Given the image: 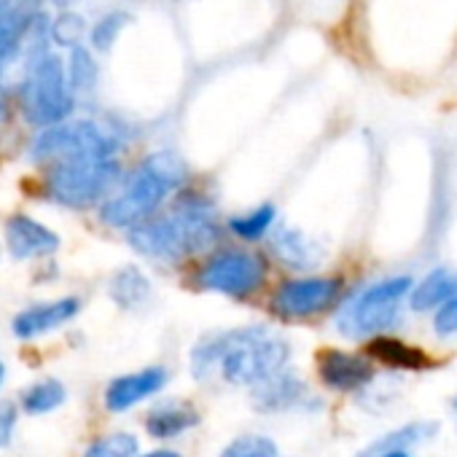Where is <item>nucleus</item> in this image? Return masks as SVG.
Segmentation results:
<instances>
[{
    "instance_id": "obj_1",
    "label": "nucleus",
    "mask_w": 457,
    "mask_h": 457,
    "mask_svg": "<svg viewBox=\"0 0 457 457\" xmlns=\"http://www.w3.org/2000/svg\"><path fill=\"white\" fill-rule=\"evenodd\" d=\"M288 355L291 347L283 337L262 326H248L199 342L191 355V369L199 379L220 371L228 385L256 387L264 379L280 374L288 363Z\"/></svg>"
},
{
    "instance_id": "obj_2",
    "label": "nucleus",
    "mask_w": 457,
    "mask_h": 457,
    "mask_svg": "<svg viewBox=\"0 0 457 457\" xmlns=\"http://www.w3.org/2000/svg\"><path fill=\"white\" fill-rule=\"evenodd\" d=\"M215 240V210L199 194H183L167 215H151L129 226V245L140 256L162 264H178L188 256H199L210 251Z\"/></svg>"
},
{
    "instance_id": "obj_3",
    "label": "nucleus",
    "mask_w": 457,
    "mask_h": 457,
    "mask_svg": "<svg viewBox=\"0 0 457 457\" xmlns=\"http://www.w3.org/2000/svg\"><path fill=\"white\" fill-rule=\"evenodd\" d=\"M186 180V164L170 151H156L145 156L132 175H127L124 188L108 199L100 210L103 220L111 226H135L154 215V210L167 199L170 191H178Z\"/></svg>"
},
{
    "instance_id": "obj_4",
    "label": "nucleus",
    "mask_w": 457,
    "mask_h": 457,
    "mask_svg": "<svg viewBox=\"0 0 457 457\" xmlns=\"http://www.w3.org/2000/svg\"><path fill=\"white\" fill-rule=\"evenodd\" d=\"M20 97L22 113L30 124L46 129L68 121L73 111V92L65 76V62L52 52L30 57Z\"/></svg>"
},
{
    "instance_id": "obj_5",
    "label": "nucleus",
    "mask_w": 457,
    "mask_h": 457,
    "mask_svg": "<svg viewBox=\"0 0 457 457\" xmlns=\"http://www.w3.org/2000/svg\"><path fill=\"white\" fill-rule=\"evenodd\" d=\"M411 291V278H387L366 291H361L355 299H350L339 315H337V328L347 339H374L382 331H387L401 312V302Z\"/></svg>"
},
{
    "instance_id": "obj_6",
    "label": "nucleus",
    "mask_w": 457,
    "mask_h": 457,
    "mask_svg": "<svg viewBox=\"0 0 457 457\" xmlns=\"http://www.w3.org/2000/svg\"><path fill=\"white\" fill-rule=\"evenodd\" d=\"M119 143L113 135H108L95 121H62L54 127H46L36 143H33V159L52 170L71 162H87V159H113Z\"/></svg>"
},
{
    "instance_id": "obj_7",
    "label": "nucleus",
    "mask_w": 457,
    "mask_h": 457,
    "mask_svg": "<svg viewBox=\"0 0 457 457\" xmlns=\"http://www.w3.org/2000/svg\"><path fill=\"white\" fill-rule=\"evenodd\" d=\"M121 167L116 159H87L46 170V191L68 207H87L103 199L119 183Z\"/></svg>"
},
{
    "instance_id": "obj_8",
    "label": "nucleus",
    "mask_w": 457,
    "mask_h": 457,
    "mask_svg": "<svg viewBox=\"0 0 457 457\" xmlns=\"http://www.w3.org/2000/svg\"><path fill=\"white\" fill-rule=\"evenodd\" d=\"M267 267L256 253L248 251H220L199 272V283L207 291L245 299L264 286Z\"/></svg>"
},
{
    "instance_id": "obj_9",
    "label": "nucleus",
    "mask_w": 457,
    "mask_h": 457,
    "mask_svg": "<svg viewBox=\"0 0 457 457\" xmlns=\"http://www.w3.org/2000/svg\"><path fill=\"white\" fill-rule=\"evenodd\" d=\"M342 294V280L339 278H302V280H288L275 291L272 307L278 315L302 320L326 312L331 304H337Z\"/></svg>"
},
{
    "instance_id": "obj_10",
    "label": "nucleus",
    "mask_w": 457,
    "mask_h": 457,
    "mask_svg": "<svg viewBox=\"0 0 457 457\" xmlns=\"http://www.w3.org/2000/svg\"><path fill=\"white\" fill-rule=\"evenodd\" d=\"M318 374L326 387L339 393H355L363 390L374 379V366L353 353L342 350H323L318 355Z\"/></svg>"
},
{
    "instance_id": "obj_11",
    "label": "nucleus",
    "mask_w": 457,
    "mask_h": 457,
    "mask_svg": "<svg viewBox=\"0 0 457 457\" xmlns=\"http://www.w3.org/2000/svg\"><path fill=\"white\" fill-rule=\"evenodd\" d=\"M6 245L14 259L25 262V259L54 253L60 248V237L49 226L33 220L30 215H14L6 223Z\"/></svg>"
},
{
    "instance_id": "obj_12",
    "label": "nucleus",
    "mask_w": 457,
    "mask_h": 457,
    "mask_svg": "<svg viewBox=\"0 0 457 457\" xmlns=\"http://www.w3.org/2000/svg\"><path fill=\"white\" fill-rule=\"evenodd\" d=\"M167 385V371L162 366H148L135 374H124L113 379L105 390V406L108 411H127L137 406L140 401L151 398Z\"/></svg>"
},
{
    "instance_id": "obj_13",
    "label": "nucleus",
    "mask_w": 457,
    "mask_h": 457,
    "mask_svg": "<svg viewBox=\"0 0 457 457\" xmlns=\"http://www.w3.org/2000/svg\"><path fill=\"white\" fill-rule=\"evenodd\" d=\"M79 310H81V302L73 299V296L71 299H57V302H49V304L46 302L33 304V307L22 310L14 318L12 328H14V334L20 339H36L41 334H49V331L71 323L79 315Z\"/></svg>"
},
{
    "instance_id": "obj_14",
    "label": "nucleus",
    "mask_w": 457,
    "mask_h": 457,
    "mask_svg": "<svg viewBox=\"0 0 457 457\" xmlns=\"http://www.w3.org/2000/svg\"><path fill=\"white\" fill-rule=\"evenodd\" d=\"M36 12L9 4L0 12V76H4L28 49V33Z\"/></svg>"
},
{
    "instance_id": "obj_15",
    "label": "nucleus",
    "mask_w": 457,
    "mask_h": 457,
    "mask_svg": "<svg viewBox=\"0 0 457 457\" xmlns=\"http://www.w3.org/2000/svg\"><path fill=\"white\" fill-rule=\"evenodd\" d=\"M272 253L294 270H315L323 262V248L294 226H283L272 237Z\"/></svg>"
},
{
    "instance_id": "obj_16",
    "label": "nucleus",
    "mask_w": 457,
    "mask_h": 457,
    "mask_svg": "<svg viewBox=\"0 0 457 457\" xmlns=\"http://www.w3.org/2000/svg\"><path fill=\"white\" fill-rule=\"evenodd\" d=\"M307 387L302 379H296L294 374H275L270 379H264L262 385H256L253 390V403L259 411H283V409H291L296 406L302 398H304Z\"/></svg>"
},
{
    "instance_id": "obj_17",
    "label": "nucleus",
    "mask_w": 457,
    "mask_h": 457,
    "mask_svg": "<svg viewBox=\"0 0 457 457\" xmlns=\"http://www.w3.org/2000/svg\"><path fill=\"white\" fill-rule=\"evenodd\" d=\"M199 422V414L186 401H167L151 409L145 417V428L154 438H175L186 430H191Z\"/></svg>"
},
{
    "instance_id": "obj_18",
    "label": "nucleus",
    "mask_w": 457,
    "mask_h": 457,
    "mask_svg": "<svg viewBox=\"0 0 457 457\" xmlns=\"http://www.w3.org/2000/svg\"><path fill=\"white\" fill-rule=\"evenodd\" d=\"M409 302L411 310L422 312V310H438L441 304H446L449 299L457 296V272L452 270H433L428 272L417 286H411L409 291Z\"/></svg>"
},
{
    "instance_id": "obj_19",
    "label": "nucleus",
    "mask_w": 457,
    "mask_h": 457,
    "mask_svg": "<svg viewBox=\"0 0 457 457\" xmlns=\"http://www.w3.org/2000/svg\"><path fill=\"white\" fill-rule=\"evenodd\" d=\"M369 355L390 369H406V371H417V369H425L428 366V358L422 350L401 342V339H393V337H374L369 342Z\"/></svg>"
},
{
    "instance_id": "obj_20",
    "label": "nucleus",
    "mask_w": 457,
    "mask_h": 457,
    "mask_svg": "<svg viewBox=\"0 0 457 457\" xmlns=\"http://www.w3.org/2000/svg\"><path fill=\"white\" fill-rule=\"evenodd\" d=\"M108 294L111 299L119 304V307H140L148 296H151V283L148 278L137 270V267H124L113 275L111 286H108Z\"/></svg>"
},
{
    "instance_id": "obj_21",
    "label": "nucleus",
    "mask_w": 457,
    "mask_h": 457,
    "mask_svg": "<svg viewBox=\"0 0 457 457\" xmlns=\"http://www.w3.org/2000/svg\"><path fill=\"white\" fill-rule=\"evenodd\" d=\"M65 76H68L71 92H92L97 87V76H100V68H97L95 54L87 46H81V44L73 46L71 49V57H68Z\"/></svg>"
},
{
    "instance_id": "obj_22",
    "label": "nucleus",
    "mask_w": 457,
    "mask_h": 457,
    "mask_svg": "<svg viewBox=\"0 0 457 457\" xmlns=\"http://www.w3.org/2000/svg\"><path fill=\"white\" fill-rule=\"evenodd\" d=\"M436 425H430V422H411V425H403L401 430H393V433H387L385 438H379V441H374L366 452H363V457H379V454H385V452H409V446H414V444H420L422 438H428L430 433L428 430H433Z\"/></svg>"
},
{
    "instance_id": "obj_23",
    "label": "nucleus",
    "mask_w": 457,
    "mask_h": 457,
    "mask_svg": "<svg viewBox=\"0 0 457 457\" xmlns=\"http://www.w3.org/2000/svg\"><path fill=\"white\" fill-rule=\"evenodd\" d=\"M65 401V387L60 379H41L22 395V409L28 414H49Z\"/></svg>"
},
{
    "instance_id": "obj_24",
    "label": "nucleus",
    "mask_w": 457,
    "mask_h": 457,
    "mask_svg": "<svg viewBox=\"0 0 457 457\" xmlns=\"http://www.w3.org/2000/svg\"><path fill=\"white\" fill-rule=\"evenodd\" d=\"M275 207L272 204H262L245 215H237L232 218V232L240 237V240H248V243H256L262 240L267 232H270V226L275 223Z\"/></svg>"
},
{
    "instance_id": "obj_25",
    "label": "nucleus",
    "mask_w": 457,
    "mask_h": 457,
    "mask_svg": "<svg viewBox=\"0 0 457 457\" xmlns=\"http://www.w3.org/2000/svg\"><path fill=\"white\" fill-rule=\"evenodd\" d=\"M129 25V14L127 12H108L105 17H100L92 30H89V41L97 52H111L113 44L119 41V36L124 33V28Z\"/></svg>"
},
{
    "instance_id": "obj_26",
    "label": "nucleus",
    "mask_w": 457,
    "mask_h": 457,
    "mask_svg": "<svg viewBox=\"0 0 457 457\" xmlns=\"http://www.w3.org/2000/svg\"><path fill=\"white\" fill-rule=\"evenodd\" d=\"M135 454H137V438L132 433H111L95 441L84 457H135Z\"/></svg>"
},
{
    "instance_id": "obj_27",
    "label": "nucleus",
    "mask_w": 457,
    "mask_h": 457,
    "mask_svg": "<svg viewBox=\"0 0 457 457\" xmlns=\"http://www.w3.org/2000/svg\"><path fill=\"white\" fill-rule=\"evenodd\" d=\"M220 457H278V446L267 436H240L220 452Z\"/></svg>"
},
{
    "instance_id": "obj_28",
    "label": "nucleus",
    "mask_w": 457,
    "mask_h": 457,
    "mask_svg": "<svg viewBox=\"0 0 457 457\" xmlns=\"http://www.w3.org/2000/svg\"><path fill=\"white\" fill-rule=\"evenodd\" d=\"M84 30H87L84 20H81L79 14H73V12L60 14V17L49 25V36L54 38V44H60V46H71V49H73V46H79V41H81Z\"/></svg>"
},
{
    "instance_id": "obj_29",
    "label": "nucleus",
    "mask_w": 457,
    "mask_h": 457,
    "mask_svg": "<svg viewBox=\"0 0 457 457\" xmlns=\"http://www.w3.org/2000/svg\"><path fill=\"white\" fill-rule=\"evenodd\" d=\"M436 334L438 337H452V334H457V296L454 299H449L446 304H441L438 310H436Z\"/></svg>"
},
{
    "instance_id": "obj_30",
    "label": "nucleus",
    "mask_w": 457,
    "mask_h": 457,
    "mask_svg": "<svg viewBox=\"0 0 457 457\" xmlns=\"http://www.w3.org/2000/svg\"><path fill=\"white\" fill-rule=\"evenodd\" d=\"M17 406L9 401H0V449L9 446L14 438V428H17Z\"/></svg>"
},
{
    "instance_id": "obj_31",
    "label": "nucleus",
    "mask_w": 457,
    "mask_h": 457,
    "mask_svg": "<svg viewBox=\"0 0 457 457\" xmlns=\"http://www.w3.org/2000/svg\"><path fill=\"white\" fill-rule=\"evenodd\" d=\"M9 124V108H6V103L0 100V129H4Z\"/></svg>"
},
{
    "instance_id": "obj_32",
    "label": "nucleus",
    "mask_w": 457,
    "mask_h": 457,
    "mask_svg": "<svg viewBox=\"0 0 457 457\" xmlns=\"http://www.w3.org/2000/svg\"><path fill=\"white\" fill-rule=\"evenodd\" d=\"M143 457H180L178 452H170V449H159V452H148Z\"/></svg>"
},
{
    "instance_id": "obj_33",
    "label": "nucleus",
    "mask_w": 457,
    "mask_h": 457,
    "mask_svg": "<svg viewBox=\"0 0 457 457\" xmlns=\"http://www.w3.org/2000/svg\"><path fill=\"white\" fill-rule=\"evenodd\" d=\"M379 457H414V454H409V452H385Z\"/></svg>"
},
{
    "instance_id": "obj_34",
    "label": "nucleus",
    "mask_w": 457,
    "mask_h": 457,
    "mask_svg": "<svg viewBox=\"0 0 457 457\" xmlns=\"http://www.w3.org/2000/svg\"><path fill=\"white\" fill-rule=\"evenodd\" d=\"M9 4H12V0H0V12H4V9H6Z\"/></svg>"
},
{
    "instance_id": "obj_35",
    "label": "nucleus",
    "mask_w": 457,
    "mask_h": 457,
    "mask_svg": "<svg viewBox=\"0 0 457 457\" xmlns=\"http://www.w3.org/2000/svg\"><path fill=\"white\" fill-rule=\"evenodd\" d=\"M4 377H6V369H4V363H0V382H4Z\"/></svg>"
},
{
    "instance_id": "obj_36",
    "label": "nucleus",
    "mask_w": 457,
    "mask_h": 457,
    "mask_svg": "<svg viewBox=\"0 0 457 457\" xmlns=\"http://www.w3.org/2000/svg\"><path fill=\"white\" fill-rule=\"evenodd\" d=\"M454 409H457V398H454Z\"/></svg>"
}]
</instances>
